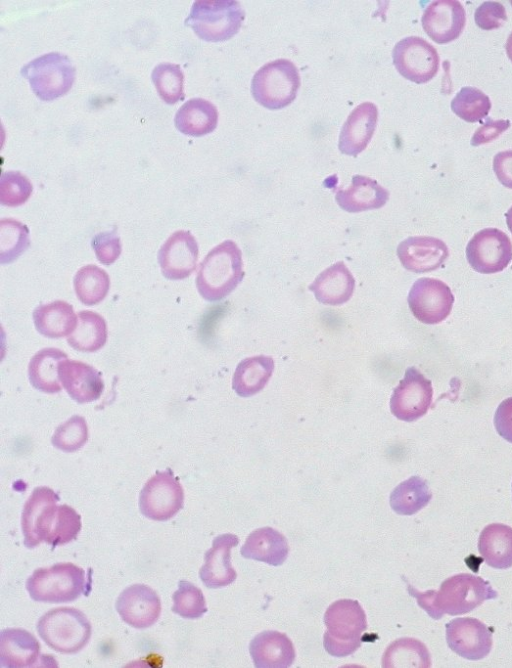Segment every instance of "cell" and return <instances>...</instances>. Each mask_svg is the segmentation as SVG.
I'll use <instances>...</instances> for the list:
<instances>
[{"mask_svg":"<svg viewBox=\"0 0 512 668\" xmlns=\"http://www.w3.org/2000/svg\"><path fill=\"white\" fill-rule=\"evenodd\" d=\"M87 588L84 569L70 563H56L38 568L26 581V590L34 601L45 603L72 602Z\"/></svg>","mask_w":512,"mask_h":668,"instance_id":"8992f818","label":"cell"},{"mask_svg":"<svg viewBox=\"0 0 512 668\" xmlns=\"http://www.w3.org/2000/svg\"><path fill=\"white\" fill-rule=\"evenodd\" d=\"M378 120V109L372 102L359 104L349 114L339 135V150L346 155L357 156L369 144Z\"/></svg>","mask_w":512,"mask_h":668,"instance_id":"44dd1931","label":"cell"},{"mask_svg":"<svg viewBox=\"0 0 512 668\" xmlns=\"http://www.w3.org/2000/svg\"><path fill=\"white\" fill-rule=\"evenodd\" d=\"M33 186L19 171H6L0 178V203L8 207L24 204L30 197Z\"/></svg>","mask_w":512,"mask_h":668,"instance_id":"b9f144b4","label":"cell"},{"mask_svg":"<svg viewBox=\"0 0 512 668\" xmlns=\"http://www.w3.org/2000/svg\"><path fill=\"white\" fill-rule=\"evenodd\" d=\"M74 290L84 305L92 306L106 297L110 288V278L106 271L96 265L80 268L74 276Z\"/></svg>","mask_w":512,"mask_h":668,"instance_id":"d590c367","label":"cell"},{"mask_svg":"<svg viewBox=\"0 0 512 668\" xmlns=\"http://www.w3.org/2000/svg\"><path fill=\"white\" fill-rule=\"evenodd\" d=\"M75 67L68 56L51 52L39 56L21 68L34 94L43 101L65 95L75 80Z\"/></svg>","mask_w":512,"mask_h":668,"instance_id":"9c48e42d","label":"cell"},{"mask_svg":"<svg viewBox=\"0 0 512 668\" xmlns=\"http://www.w3.org/2000/svg\"><path fill=\"white\" fill-rule=\"evenodd\" d=\"M97 259L104 265L114 263L121 254L120 238L115 231L101 232L91 242Z\"/></svg>","mask_w":512,"mask_h":668,"instance_id":"7bdbcfd3","label":"cell"},{"mask_svg":"<svg viewBox=\"0 0 512 668\" xmlns=\"http://www.w3.org/2000/svg\"><path fill=\"white\" fill-rule=\"evenodd\" d=\"M59 378L69 396L78 403L98 399L104 388L100 372L81 361L63 360L59 365Z\"/></svg>","mask_w":512,"mask_h":668,"instance_id":"7402d4cb","label":"cell"},{"mask_svg":"<svg viewBox=\"0 0 512 668\" xmlns=\"http://www.w3.org/2000/svg\"><path fill=\"white\" fill-rule=\"evenodd\" d=\"M452 111L467 122H481L491 109L489 97L475 87H463L451 101Z\"/></svg>","mask_w":512,"mask_h":668,"instance_id":"74e56055","label":"cell"},{"mask_svg":"<svg viewBox=\"0 0 512 668\" xmlns=\"http://www.w3.org/2000/svg\"><path fill=\"white\" fill-rule=\"evenodd\" d=\"M448 254V248L442 240L429 236L409 237L397 247V256L402 266L416 273L436 270Z\"/></svg>","mask_w":512,"mask_h":668,"instance_id":"d6986e66","label":"cell"},{"mask_svg":"<svg viewBox=\"0 0 512 668\" xmlns=\"http://www.w3.org/2000/svg\"><path fill=\"white\" fill-rule=\"evenodd\" d=\"M76 329L68 336V344L81 352H95L107 341V324L104 318L92 311H80L77 314Z\"/></svg>","mask_w":512,"mask_h":668,"instance_id":"d6a6232c","label":"cell"},{"mask_svg":"<svg viewBox=\"0 0 512 668\" xmlns=\"http://www.w3.org/2000/svg\"><path fill=\"white\" fill-rule=\"evenodd\" d=\"M505 216H506L507 226L512 233V207L509 208V210L506 212Z\"/></svg>","mask_w":512,"mask_h":668,"instance_id":"681fc988","label":"cell"},{"mask_svg":"<svg viewBox=\"0 0 512 668\" xmlns=\"http://www.w3.org/2000/svg\"><path fill=\"white\" fill-rule=\"evenodd\" d=\"M40 638L62 654H76L90 640L92 627L85 614L71 607L54 608L37 622Z\"/></svg>","mask_w":512,"mask_h":668,"instance_id":"5b68a950","label":"cell"},{"mask_svg":"<svg viewBox=\"0 0 512 668\" xmlns=\"http://www.w3.org/2000/svg\"><path fill=\"white\" fill-rule=\"evenodd\" d=\"M308 288L318 302L341 305L352 297L355 279L344 262L340 261L322 271Z\"/></svg>","mask_w":512,"mask_h":668,"instance_id":"d4e9b609","label":"cell"},{"mask_svg":"<svg viewBox=\"0 0 512 668\" xmlns=\"http://www.w3.org/2000/svg\"><path fill=\"white\" fill-rule=\"evenodd\" d=\"M152 82L164 102L175 104L183 97L184 75L179 65L161 63L151 73Z\"/></svg>","mask_w":512,"mask_h":668,"instance_id":"f35d334b","label":"cell"},{"mask_svg":"<svg viewBox=\"0 0 512 668\" xmlns=\"http://www.w3.org/2000/svg\"><path fill=\"white\" fill-rule=\"evenodd\" d=\"M388 198V190L376 180L363 175L353 176L351 185L347 189L338 190L335 196L337 204L349 213L381 208Z\"/></svg>","mask_w":512,"mask_h":668,"instance_id":"484cf974","label":"cell"},{"mask_svg":"<svg viewBox=\"0 0 512 668\" xmlns=\"http://www.w3.org/2000/svg\"><path fill=\"white\" fill-rule=\"evenodd\" d=\"M474 19L482 30H492L501 27L507 20V15L500 2L485 1L476 9Z\"/></svg>","mask_w":512,"mask_h":668,"instance_id":"ee69618b","label":"cell"},{"mask_svg":"<svg viewBox=\"0 0 512 668\" xmlns=\"http://www.w3.org/2000/svg\"><path fill=\"white\" fill-rule=\"evenodd\" d=\"M88 439V427L83 417L75 415L58 426L52 436L54 447L71 453L84 446Z\"/></svg>","mask_w":512,"mask_h":668,"instance_id":"60d3db41","label":"cell"},{"mask_svg":"<svg viewBox=\"0 0 512 668\" xmlns=\"http://www.w3.org/2000/svg\"><path fill=\"white\" fill-rule=\"evenodd\" d=\"M40 644L33 634L21 628L0 633V665L9 668L39 666Z\"/></svg>","mask_w":512,"mask_h":668,"instance_id":"cb8c5ba5","label":"cell"},{"mask_svg":"<svg viewBox=\"0 0 512 668\" xmlns=\"http://www.w3.org/2000/svg\"><path fill=\"white\" fill-rule=\"evenodd\" d=\"M244 276L242 251L232 240L214 247L203 259L196 276L199 294L215 302L229 295Z\"/></svg>","mask_w":512,"mask_h":668,"instance_id":"3957f363","label":"cell"},{"mask_svg":"<svg viewBox=\"0 0 512 668\" xmlns=\"http://www.w3.org/2000/svg\"><path fill=\"white\" fill-rule=\"evenodd\" d=\"M300 75L288 59H277L263 65L251 82L253 98L263 107L278 110L288 106L297 95Z\"/></svg>","mask_w":512,"mask_h":668,"instance_id":"ba28073f","label":"cell"},{"mask_svg":"<svg viewBox=\"0 0 512 668\" xmlns=\"http://www.w3.org/2000/svg\"><path fill=\"white\" fill-rule=\"evenodd\" d=\"M246 559L280 566L289 554L287 539L271 527H262L251 532L240 550Z\"/></svg>","mask_w":512,"mask_h":668,"instance_id":"4316f807","label":"cell"},{"mask_svg":"<svg viewBox=\"0 0 512 668\" xmlns=\"http://www.w3.org/2000/svg\"><path fill=\"white\" fill-rule=\"evenodd\" d=\"M274 370L271 356L257 355L243 359L236 367L232 387L240 397H250L260 392L268 383Z\"/></svg>","mask_w":512,"mask_h":668,"instance_id":"4dcf8cb0","label":"cell"},{"mask_svg":"<svg viewBox=\"0 0 512 668\" xmlns=\"http://www.w3.org/2000/svg\"><path fill=\"white\" fill-rule=\"evenodd\" d=\"M407 590L434 619H440L444 614L455 616L468 613L484 601L498 596L489 582L473 574L451 576L442 582L437 591L419 592L409 583Z\"/></svg>","mask_w":512,"mask_h":668,"instance_id":"7a4b0ae2","label":"cell"},{"mask_svg":"<svg viewBox=\"0 0 512 668\" xmlns=\"http://www.w3.org/2000/svg\"><path fill=\"white\" fill-rule=\"evenodd\" d=\"M421 22L424 31L434 42L445 44L460 36L466 14L459 1H433L425 9Z\"/></svg>","mask_w":512,"mask_h":668,"instance_id":"ac0fdd59","label":"cell"},{"mask_svg":"<svg viewBox=\"0 0 512 668\" xmlns=\"http://www.w3.org/2000/svg\"><path fill=\"white\" fill-rule=\"evenodd\" d=\"M172 611L186 619H197L207 612L206 600L200 588L181 580L172 595Z\"/></svg>","mask_w":512,"mask_h":668,"instance_id":"ab89813d","label":"cell"},{"mask_svg":"<svg viewBox=\"0 0 512 668\" xmlns=\"http://www.w3.org/2000/svg\"><path fill=\"white\" fill-rule=\"evenodd\" d=\"M249 651L257 668H288L296 657L289 637L273 630L257 634L250 642Z\"/></svg>","mask_w":512,"mask_h":668,"instance_id":"603a6c76","label":"cell"},{"mask_svg":"<svg viewBox=\"0 0 512 668\" xmlns=\"http://www.w3.org/2000/svg\"><path fill=\"white\" fill-rule=\"evenodd\" d=\"M466 258L477 272L497 273L509 265L512 259V243L503 231L485 228L475 233L469 241Z\"/></svg>","mask_w":512,"mask_h":668,"instance_id":"7c38bea8","label":"cell"},{"mask_svg":"<svg viewBox=\"0 0 512 668\" xmlns=\"http://www.w3.org/2000/svg\"><path fill=\"white\" fill-rule=\"evenodd\" d=\"M506 53L509 59L512 61V32L510 33L506 42Z\"/></svg>","mask_w":512,"mask_h":668,"instance_id":"c3c4849f","label":"cell"},{"mask_svg":"<svg viewBox=\"0 0 512 668\" xmlns=\"http://www.w3.org/2000/svg\"><path fill=\"white\" fill-rule=\"evenodd\" d=\"M324 623L327 627L323 635L324 648L336 657L353 654L367 629L366 614L360 603L352 599L333 602L324 614Z\"/></svg>","mask_w":512,"mask_h":668,"instance_id":"277c9868","label":"cell"},{"mask_svg":"<svg viewBox=\"0 0 512 668\" xmlns=\"http://www.w3.org/2000/svg\"><path fill=\"white\" fill-rule=\"evenodd\" d=\"M494 426L498 434L512 443V397L502 401L494 416Z\"/></svg>","mask_w":512,"mask_h":668,"instance_id":"bcb514c9","label":"cell"},{"mask_svg":"<svg viewBox=\"0 0 512 668\" xmlns=\"http://www.w3.org/2000/svg\"><path fill=\"white\" fill-rule=\"evenodd\" d=\"M238 543L239 538L231 533L213 539L212 547L205 553L204 564L199 570V577L207 588L217 589L235 581L237 573L231 565V549Z\"/></svg>","mask_w":512,"mask_h":668,"instance_id":"ffe728a7","label":"cell"},{"mask_svg":"<svg viewBox=\"0 0 512 668\" xmlns=\"http://www.w3.org/2000/svg\"><path fill=\"white\" fill-rule=\"evenodd\" d=\"M428 484L419 476H412L397 485L390 494V506L400 515H413L431 500Z\"/></svg>","mask_w":512,"mask_h":668,"instance_id":"836d02e7","label":"cell"},{"mask_svg":"<svg viewBox=\"0 0 512 668\" xmlns=\"http://www.w3.org/2000/svg\"><path fill=\"white\" fill-rule=\"evenodd\" d=\"M392 58L396 70L404 78L417 84L430 81L439 69L437 50L418 36L406 37L397 42Z\"/></svg>","mask_w":512,"mask_h":668,"instance_id":"8fae6325","label":"cell"},{"mask_svg":"<svg viewBox=\"0 0 512 668\" xmlns=\"http://www.w3.org/2000/svg\"><path fill=\"white\" fill-rule=\"evenodd\" d=\"M122 620L136 629L152 626L161 613L158 594L145 584H133L125 588L115 604Z\"/></svg>","mask_w":512,"mask_h":668,"instance_id":"e0dca14e","label":"cell"},{"mask_svg":"<svg viewBox=\"0 0 512 668\" xmlns=\"http://www.w3.org/2000/svg\"><path fill=\"white\" fill-rule=\"evenodd\" d=\"M478 550L486 564L496 569L512 566V528L502 523L487 525L480 533Z\"/></svg>","mask_w":512,"mask_h":668,"instance_id":"f1b7e54d","label":"cell"},{"mask_svg":"<svg viewBox=\"0 0 512 668\" xmlns=\"http://www.w3.org/2000/svg\"><path fill=\"white\" fill-rule=\"evenodd\" d=\"M244 18V10L238 1L198 0L193 2L184 22L200 39L219 42L232 38L239 31Z\"/></svg>","mask_w":512,"mask_h":668,"instance_id":"52a82bcc","label":"cell"},{"mask_svg":"<svg viewBox=\"0 0 512 668\" xmlns=\"http://www.w3.org/2000/svg\"><path fill=\"white\" fill-rule=\"evenodd\" d=\"M218 123V110L214 104L203 98L186 101L174 118L176 128L183 134L200 137L215 130Z\"/></svg>","mask_w":512,"mask_h":668,"instance_id":"83f0119b","label":"cell"},{"mask_svg":"<svg viewBox=\"0 0 512 668\" xmlns=\"http://www.w3.org/2000/svg\"><path fill=\"white\" fill-rule=\"evenodd\" d=\"M77 319L73 307L61 300L40 305L33 312L36 330L48 338H61L73 333Z\"/></svg>","mask_w":512,"mask_h":668,"instance_id":"f546056e","label":"cell"},{"mask_svg":"<svg viewBox=\"0 0 512 668\" xmlns=\"http://www.w3.org/2000/svg\"><path fill=\"white\" fill-rule=\"evenodd\" d=\"M67 355L57 348H44L30 360L28 375L31 384L45 393L61 391L59 365Z\"/></svg>","mask_w":512,"mask_h":668,"instance_id":"1f68e13d","label":"cell"},{"mask_svg":"<svg viewBox=\"0 0 512 668\" xmlns=\"http://www.w3.org/2000/svg\"><path fill=\"white\" fill-rule=\"evenodd\" d=\"M198 253L197 241L189 231L174 232L158 252L162 274L170 280L189 277L196 268Z\"/></svg>","mask_w":512,"mask_h":668,"instance_id":"2e32d148","label":"cell"},{"mask_svg":"<svg viewBox=\"0 0 512 668\" xmlns=\"http://www.w3.org/2000/svg\"><path fill=\"white\" fill-rule=\"evenodd\" d=\"M509 127V120H493L488 118L487 121L475 131L471 138V145L479 146L489 143L499 137Z\"/></svg>","mask_w":512,"mask_h":668,"instance_id":"f6af8a7d","label":"cell"},{"mask_svg":"<svg viewBox=\"0 0 512 668\" xmlns=\"http://www.w3.org/2000/svg\"><path fill=\"white\" fill-rule=\"evenodd\" d=\"M59 496L51 488L42 486L33 490L21 516L24 545L35 548L41 542L52 546L75 540L81 530V516L69 505H57Z\"/></svg>","mask_w":512,"mask_h":668,"instance_id":"6da1fadb","label":"cell"},{"mask_svg":"<svg viewBox=\"0 0 512 668\" xmlns=\"http://www.w3.org/2000/svg\"><path fill=\"white\" fill-rule=\"evenodd\" d=\"M432 396L431 381L418 369L410 367L392 393L390 410L396 418L413 422L427 413Z\"/></svg>","mask_w":512,"mask_h":668,"instance_id":"5bb4252c","label":"cell"},{"mask_svg":"<svg viewBox=\"0 0 512 668\" xmlns=\"http://www.w3.org/2000/svg\"><path fill=\"white\" fill-rule=\"evenodd\" d=\"M431 666L429 651L419 640L401 638L392 642L382 657L383 668Z\"/></svg>","mask_w":512,"mask_h":668,"instance_id":"e575fe53","label":"cell"},{"mask_svg":"<svg viewBox=\"0 0 512 668\" xmlns=\"http://www.w3.org/2000/svg\"><path fill=\"white\" fill-rule=\"evenodd\" d=\"M184 491L172 471L156 472L139 495L140 512L148 519L167 521L183 507Z\"/></svg>","mask_w":512,"mask_h":668,"instance_id":"30bf717a","label":"cell"},{"mask_svg":"<svg viewBox=\"0 0 512 668\" xmlns=\"http://www.w3.org/2000/svg\"><path fill=\"white\" fill-rule=\"evenodd\" d=\"M493 170L499 182L512 189V150L502 151L494 156Z\"/></svg>","mask_w":512,"mask_h":668,"instance_id":"7dc6e473","label":"cell"},{"mask_svg":"<svg viewBox=\"0 0 512 668\" xmlns=\"http://www.w3.org/2000/svg\"><path fill=\"white\" fill-rule=\"evenodd\" d=\"M30 245L29 229L13 218L0 220V263L15 261Z\"/></svg>","mask_w":512,"mask_h":668,"instance_id":"8d00e7d4","label":"cell"},{"mask_svg":"<svg viewBox=\"0 0 512 668\" xmlns=\"http://www.w3.org/2000/svg\"><path fill=\"white\" fill-rule=\"evenodd\" d=\"M453 302L448 285L434 278L418 279L408 294V305L414 317L430 325L444 321L451 313Z\"/></svg>","mask_w":512,"mask_h":668,"instance_id":"4fadbf2b","label":"cell"},{"mask_svg":"<svg viewBox=\"0 0 512 668\" xmlns=\"http://www.w3.org/2000/svg\"><path fill=\"white\" fill-rule=\"evenodd\" d=\"M446 641L454 653L476 661L490 653L492 631L476 618H455L446 624Z\"/></svg>","mask_w":512,"mask_h":668,"instance_id":"9a60e30c","label":"cell"}]
</instances>
